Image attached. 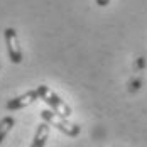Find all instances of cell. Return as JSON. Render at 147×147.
<instances>
[{
  "mask_svg": "<svg viewBox=\"0 0 147 147\" xmlns=\"http://www.w3.org/2000/svg\"><path fill=\"white\" fill-rule=\"evenodd\" d=\"M41 118L46 120L51 127H56L59 132H63L64 135H68V137H78L80 132H81V129H80V125H76V123H71L68 117H64V115H61L58 112H54V110H41Z\"/></svg>",
  "mask_w": 147,
  "mask_h": 147,
  "instance_id": "6da1fadb",
  "label": "cell"
},
{
  "mask_svg": "<svg viewBox=\"0 0 147 147\" xmlns=\"http://www.w3.org/2000/svg\"><path fill=\"white\" fill-rule=\"evenodd\" d=\"M37 93H39V100H42L51 110H54V112H58V113H61V115H64V117H68V118L71 117V113H73L71 107L64 102L56 91H53L49 86L39 85L37 86Z\"/></svg>",
  "mask_w": 147,
  "mask_h": 147,
  "instance_id": "7a4b0ae2",
  "label": "cell"
},
{
  "mask_svg": "<svg viewBox=\"0 0 147 147\" xmlns=\"http://www.w3.org/2000/svg\"><path fill=\"white\" fill-rule=\"evenodd\" d=\"M3 37H5V44H7V53L9 58L14 64H20L22 63V49H20V42H19V36L14 27H7L3 30Z\"/></svg>",
  "mask_w": 147,
  "mask_h": 147,
  "instance_id": "3957f363",
  "label": "cell"
},
{
  "mask_svg": "<svg viewBox=\"0 0 147 147\" xmlns=\"http://www.w3.org/2000/svg\"><path fill=\"white\" fill-rule=\"evenodd\" d=\"M36 100H39V93H37V88L36 90H30V91H26L15 98H10L9 102L5 103V108L14 112V110H20V108H26L29 107L30 103H34Z\"/></svg>",
  "mask_w": 147,
  "mask_h": 147,
  "instance_id": "277c9868",
  "label": "cell"
},
{
  "mask_svg": "<svg viewBox=\"0 0 147 147\" xmlns=\"http://www.w3.org/2000/svg\"><path fill=\"white\" fill-rule=\"evenodd\" d=\"M49 132H51V125L42 120L39 125H37V130H36V135H34V140H32V147H44L46 140L49 139Z\"/></svg>",
  "mask_w": 147,
  "mask_h": 147,
  "instance_id": "5b68a950",
  "label": "cell"
},
{
  "mask_svg": "<svg viewBox=\"0 0 147 147\" xmlns=\"http://www.w3.org/2000/svg\"><path fill=\"white\" fill-rule=\"evenodd\" d=\"M14 125H15V118L10 117V115H7V117H3L0 120V144L5 140V137L14 129Z\"/></svg>",
  "mask_w": 147,
  "mask_h": 147,
  "instance_id": "8992f818",
  "label": "cell"
},
{
  "mask_svg": "<svg viewBox=\"0 0 147 147\" xmlns=\"http://www.w3.org/2000/svg\"><path fill=\"white\" fill-rule=\"evenodd\" d=\"M110 3V0H96V5L98 7H107Z\"/></svg>",
  "mask_w": 147,
  "mask_h": 147,
  "instance_id": "52a82bcc",
  "label": "cell"
}]
</instances>
